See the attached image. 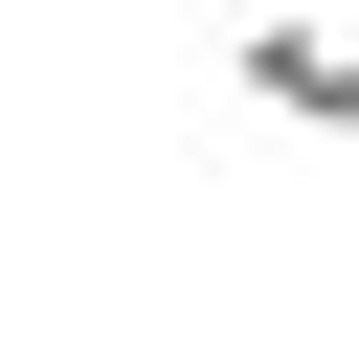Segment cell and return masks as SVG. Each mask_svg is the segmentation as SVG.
Segmentation results:
<instances>
[{
  "label": "cell",
  "mask_w": 359,
  "mask_h": 359,
  "mask_svg": "<svg viewBox=\"0 0 359 359\" xmlns=\"http://www.w3.org/2000/svg\"><path fill=\"white\" fill-rule=\"evenodd\" d=\"M224 90L359 157V22H337V0H247V22H224Z\"/></svg>",
  "instance_id": "1"
}]
</instances>
